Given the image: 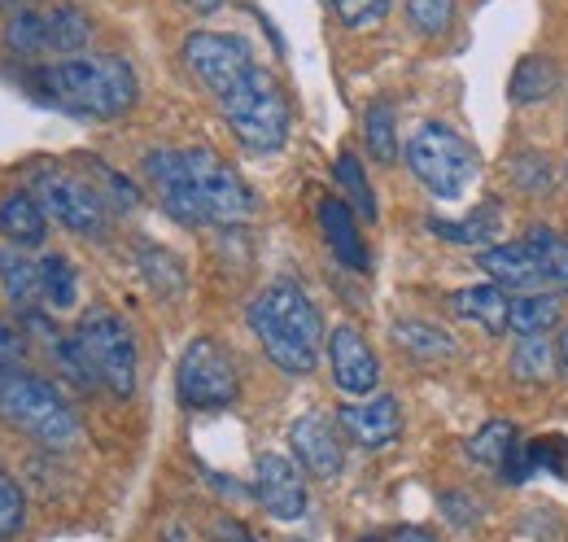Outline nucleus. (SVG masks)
I'll return each instance as SVG.
<instances>
[{
	"instance_id": "1",
	"label": "nucleus",
	"mask_w": 568,
	"mask_h": 542,
	"mask_svg": "<svg viewBox=\"0 0 568 542\" xmlns=\"http://www.w3.org/2000/svg\"><path fill=\"white\" fill-rule=\"evenodd\" d=\"M141 171L158 205L184 228H232L258 210L254 189L219 153L202 149V144L149 149Z\"/></svg>"
},
{
	"instance_id": "2",
	"label": "nucleus",
	"mask_w": 568,
	"mask_h": 542,
	"mask_svg": "<svg viewBox=\"0 0 568 542\" xmlns=\"http://www.w3.org/2000/svg\"><path fill=\"white\" fill-rule=\"evenodd\" d=\"M53 345V359L62 363V372L71 377L74 385L83 390H110L114 399H132L136 394V338L128 329L123 315L105 311V307H92L79 315L71 333L62 338L58 329L49 333Z\"/></svg>"
},
{
	"instance_id": "3",
	"label": "nucleus",
	"mask_w": 568,
	"mask_h": 542,
	"mask_svg": "<svg viewBox=\"0 0 568 542\" xmlns=\"http://www.w3.org/2000/svg\"><path fill=\"white\" fill-rule=\"evenodd\" d=\"M245 324L284 377H311L320 368L328 333H324L320 307L311 302V293L297 280L281 275V280L263 284L245 311Z\"/></svg>"
},
{
	"instance_id": "4",
	"label": "nucleus",
	"mask_w": 568,
	"mask_h": 542,
	"mask_svg": "<svg viewBox=\"0 0 568 542\" xmlns=\"http://www.w3.org/2000/svg\"><path fill=\"white\" fill-rule=\"evenodd\" d=\"M31 88L79 119H123L136 97V70L119 53H83V58H67V62H49L31 74Z\"/></svg>"
},
{
	"instance_id": "5",
	"label": "nucleus",
	"mask_w": 568,
	"mask_h": 542,
	"mask_svg": "<svg viewBox=\"0 0 568 542\" xmlns=\"http://www.w3.org/2000/svg\"><path fill=\"white\" fill-rule=\"evenodd\" d=\"M0 420L44 451H71L79 442V415L62 390L27 368L0 372Z\"/></svg>"
},
{
	"instance_id": "6",
	"label": "nucleus",
	"mask_w": 568,
	"mask_h": 542,
	"mask_svg": "<svg viewBox=\"0 0 568 542\" xmlns=\"http://www.w3.org/2000/svg\"><path fill=\"white\" fill-rule=\"evenodd\" d=\"M407 171L420 180L428 198L437 202H459L477 175H481V153L464 132L450 123H425L407 140Z\"/></svg>"
},
{
	"instance_id": "7",
	"label": "nucleus",
	"mask_w": 568,
	"mask_h": 542,
	"mask_svg": "<svg viewBox=\"0 0 568 542\" xmlns=\"http://www.w3.org/2000/svg\"><path fill=\"white\" fill-rule=\"evenodd\" d=\"M219 114L250 153L284 149L288 128H293V110H288L281 79L263 67L250 70L227 97H219Z\"/></svg>"
},
{
	"instance_id": "8",
	"label": "nucleus",
	"mask_w": 568,
	"mask_h": 542,
	"mask_svg": "<svg viewBox=\"0 0 568 542\" xmlns=\"http://www.w3.org/2000/svg\"><path fill=\"white\" fill-rule=\"evenodd\" d=\"M4 44L22 62H67L83 58L92 44V18L79 4H44V9H18L4 22Z\"/></svg>"
},
{
	"instance_id": "9",
	"label": "nucleus",
	"mask_w": 568,
	"mask_h": 542,
	"mask_svg": "<svg viewBox=\"0 0 568 542\" xmlns=\"http://www.w3.org/2000/svg\"><path fill=\"white\" fill-rule=\"evenodd\" d=\"M27 184H31L27 193L44 205V214L53 223H62L67 232L88 237V241H101L110 232V205L97 193L92 180L74 175V171L58 167V162H40V167H31Z\"/></svg>"
},
{
	"instance_id": "10",
	"label": "nucleus",
	"mask_w": 568,
	"mask_h": 542,
	"mask_svg": "<svg viewBox=\"0 0 568 542\" xmlns=\"http://www.w3.org/2000/svg\"><path fill=\"white\" fill-rule=\"evenodd\" d=\"M175 394L189 411H227L241 399V372L223 341L193 338L175 363Z\"/></svg>"
},
{
	"instance_id": "11",
	"label": "nucleus",
	"mask_w": 568,
	"mask_h": 542,
	"mask_svg": "<svg viewBox=\"0 0 568 542\" xmlns=\"http://www.w3.org/2000/svg\"><path fill=\"white\" fill-rule=\"evenodd\" d=\"M180 53H184V67L197 74V83L211 92L214 101L227 97L250 70L258 67L250 40H241L232 31H193Z\"/></svg>"
},
{
	"instance_id": "12",
	"label": "nucleus",
	"mask_w": 568,
	"mask_h": 542,
	"mask_svg": "<svg viewBox=\"0 0 568 542\" xmlns=\"http://www.w3.org/2000/svg\"><path fill=\"white\" fill-rule=\"evenodd\" d=\"M288 446H293V460L306 476H320V481H337L346 469V442H342V424L324 411H306L288 424Z\"/></svg>"
},
{
	"instance_id": "13",
	"label": "nucleus",
	"mask_w": 568,
	"mask_h": 542,
	"mask_svg": "<svg viewBox=\"0 0 568 542\" xmlns=\"http://www.w3.org/2000/svg\"><path fill=\"white\" fill-rule=\"evenodd\" d=\"M254 499L272 521H302L311 508V494H306V476L297 469V460L276 455V451L258 455L254 460Z\"/></svg>"
},
{
	"instance_id": "14",
	"label": "nucleus",
	"mask_w": 568,
	"mask_h": 542,
	"mask_svg": "<svg viewBox=\"0 0 568 542\" xmlns=\"http://www.w3.org/2000/svg\"><path fill=\"white\" fill-rule=\"evenodd\" d=\"M328 372H333V385L351 399H372L381 390V359L376 350L367 345V338L358 333L355 324H337L328 333Z\"/></svg>"
},
{
	"instance_id": "15",
	"label": "nucleus",
	"mask_w": 568,
	"mask_h": 542,
	"mask_svg": "<svg viewBox=\"0 0 568 542\" xmlns=\"http://www.w3.org/2000/svg\"><path fill=\"white\" fill-rule=\"evenodd\" d=\"M337 424L363 451H385V446H394L403 438V406H398L394 394L355 399V403L337 406Z\"/></svg>"
},
{
	"instance_id": "16",
	"label": "nucleus",
	"mask_w": 568,
	"mask_h": 542,
	"mask_svg": "<svg viewBox=\"0 0 568 542\" xmlns=\"http://www.w3.org/2000/svg\"><path fill=\"white\" fill-rule=\"evenodd\" d=\"M477 268L490 275V284H498L511 298H520V293H551V284H547V275L538 268L534 250L525 245V237L520 241H498L490 250H481Z\"/></svg>"
},
{
	"instance_id": "17",
	"label": "nucleus",
	"mask_w": 568,
	"mask_h": 542,
	"mask_svg": "<svg viewBox=\"0 0 568 542\" xmlns=\"http://www.w3.org/2000/svg\"><path fill=\"white\" fill-rule=\"evenodd\" d=\"M315 214H320V232H324V245H328V254L337 259V268L367 271V241H363V232H358L355 210L333 193V198L320 202Z\"/></svg>"
},
{
	"instance_id": "18",
	"label": "nucleus",
	"mask_w": 568,
	"mask_h": 542,
	"mask_svg": "<svg viewBox=\"0 0 568 542\" xmlns=\"http://www.w3.org/2000/svg\"><path fill=\"white\" fill-rule=\"evenodd\" d=\"M450 311L464 324H477L486 338H507L511 333V293H503L498 284H464L450 293Z\"/></svg>"
},
{
	"instance_id": "19",
	"label": "nucleus",
	"mask_w": 568,
	"mask_h": 542,
	"mask_svg": "<svg viewBox=\"0 0 568 542\" xmlns=\"http://www.w3.org/2000/svg\"><path fill=\"white\" fill-rule=\"evenodd\" d=\"M0 237H4V245H18V250L44 245L49 214H44V205L36 202L27 189H13V193L0 198Z\"/></svg>"
},
{
	"instance_id": "20",
	"label": "nucleus",
	"mask_w": 568,
	"mask_h": 542,
	"mask_svg": "<svg viewBox=\"0 0 568 542\" xmlns=\"http://www.w3.org/2000/svg\"><path fill=\"white\" fill-rule=\"evenodd\" d=\"M428 232L437 237V241H450V245H468V250H490L498 245V232H503V205L498 202H481L473 214H464V219H428Z\"/></svg>"
},
{
	"instance_id": "21",
	"label": "nucleus",
	"mask_w": 568,
	"mask_h": 542,
	"mask_svg": "<svg viewBox=\"0 0 568 542\" xmlns=\"http://www.w3.org/2000/svg\"><path fill=\"white\" fill-rule=\"evenodd\" d=\"M556 92H565V79H560L556 58H547V53H529V58H520L516 70H511V79H507V101L520 106V110L542 106V101H551Z\"/></svg>"
},
{
	"instance_id": "22",
	"label": "nucleus",
	"mask_w": 568,
	"mask_h": 542,
	"mask_svg": "<svg viewBox=\"0 0 568 542\" xmlns=\"http://www.w3.org/2000/svg\"><path fill=\"white\" fill-rule=\"evenodd\" d=\"M0 293L9 298V307L22 320L44 307L40 302V263L27 259V250H18V245H0Z\"/></svg>"
},
{
	"instance_id": "23",
	"label": "nucleus",
	"mask_w": 568,
	"mask_h": 542,
	"mask_svg": "<svg viewBox=\"0 0 568 542\" xmlns=\"http://www.w3.org/2000/svg\"><path fill=\"white\" fill-rule=\"evenodd\" d=\"M507 372H511V381H520V385H551L556 372H560V354H556L551 333H529V338L511 341Z\"/></svg>"
},
{
	"instance_id": "24",
	"label": "nucleus",
	"mask_w": 568,
	"mask_h": 542,
	"mask_svg": "<svg viewBox=\"0 0 568 542\" xmlns=\"http://www.w3.org/2000/svg\"><path fill=\"white\" fill-rule=\"evenodd\" d=\"M40 263V302H44V311H71L74 302H79V271L67 254H40L36 259Z\"/></svg>"
},
{
	"instance_id": "25",
	"label": "nucleus",
	"mask_w": 568,
	"mask_h": 542,
	"mask_svg": "<svg viewBox=\"0 0 568 542\" xmlns=\"http://www.w3.org/2000/svg\"><path fill=\"white\" fill-rule=\"evenodd\" d=\"M520 446V429L511 420H490L481 424L473 438H468V460L490 469V473H503V464L511 460V451Z\"/></svg>"
},
{
	"instance_id": "26",
	"label": "nucleus",
	"mask_w": 568,
	"mask_h": 542,
	"mask_svg": "<svg viewBox=\"0 0 568 542\" xmlns=\"http://www.w3.org/2000/svg\"><path fill=\"white\" fill-rule=\"evenodd\" d=\"M525 245L534 250V259H538V268L547 275L551 293H568V237H560L547 223H534L525 232Z\"/></svg>"
},
{
	"instance_id": "27",
	"label": "nucleus",
	"mask_w": 568,
	"mask_h": 542,
	"mask_svg": "<svg viewBox=\"0 0 568 542\" xmlns=\"http://www.w3.org/2000/svg\"><path fill=\"white\" fill-rule=\"evenodd\" d=\"M363 144H367L372 162H381V167L398 162V110L389 101H372L363 110Z\"/></svg>"
},
{
	"instance_id": "28",
	"label": "nucleus",
	"mask_w": 568,
	"mask_h": 542,
	"mask_svg": "<svg viewBox=\"0 0 568 542\" xmlns=\"http://www.w3.org/2000/svg\"><path fill=\"white\" fill-rule=\"evenodd\" d=\"M560 329V293H520L511 298V333H551Z\"/></svg>"
},
{
	"instance_id": "29",
	"label": "nucleus",
	"mask_w": 568,
	"mask_h": 542,
	"mask_svg": "<svg viewBox=\"0 0 568 542\" xmlns=\"http://www.w3.org/2000/svg\"><path fill=\"white\" fill-rule=\"evenodd\" d=\"M333 180H337V198L351 205L355 214H363V219L372 223V219H376V193H372V184H367L363 162H358L351 149H346V153H337V162H333Z\"/></svg>"
},
{
	"instance_id": "30",
	"label": "nucleus",
	"mask_w": 568,
	"mask_h": 542,
	"mask_svg": "<svg viewBox=\"0 0 568 542\" xmlns=\"http://www.w3.org/2000/svg\"><path fill=\"white\" fill-rule=\"evenodd\" d=\"M507 175L525 198H547L551 184H556V167H551V158L542 149H516L507 158Z\"/></svg>"
},
{
	"instance_id": "31",
	"label": "nucleus",
	"mask_w": 568,
	"mask_h": 542,
	"mask_svg": "<svg viewBox=\"0 0 568 542\" xmlns=\"http://www.w3.org/2000/svg\"><path fill=\"white\" fill-rule=\"evenodd\" d=\"M394 341L407 354H416V359H446V354H455V341L446 338L437 324H428V320H398L394 324Z\"/></svg>"
},
{
	"instance_id": "32",
	"label": "nucleus",
	"mask_w": 568,
	"mask_h": 542,
	"mask_svg": "<svg viewBox=\"0 0 568 542\" xmlns=\"http://www.w3.org/2000/svg\"><path fill=\"white\" fill-rule=\"evenodd\" d=\"M459 4L455 0H407V18L425 40H442L455 27Z\"/></svg>"
},
{
	"instance_id": "33",
	"label": "nucleus",
	"mask_w": 568,
	"mask_h": 542,
	"mask_svg": "<svg viewBox=\"0 0 568 542\" xmlns=\"http://www.w3.org/2000/svg\"><path fill=\"white\" fill-rule=\"evenodd\" d=\"M88 162V171H92V184H97V193L105 198L110 210H136L141 205V193L132 189V180H123L119 171H110L101 158H83Z\"/></svg>"
},
{
	"instance_id": "34",
	"label": "nucleus",
	"mask_w": 568,
	"mask_h": 542,
	"mask_svg": "<svg viewBox=\"0 0 568 542\" xmlns=\"http://www.w3.org/2000/svg\"><path fill=\"white\" fill-rule=\"evenodd\" d=\"M27 494L13 476L0 469V542H13L22 530H27Z\"/></svg>"
},
{
	"instance_id": "35",
	"label": "nucleus",
	"mask_w": 568,
	"mask_h": 542,
	"mask_svg": "<svg viewBox=\"0 0 568 542\" xmlns=\"http://www.w3.org/2000/svg\"><path fill=\"white\" fill-rule=\"evenodd\" d=\"M328 9L337 13L342 27L351 31H367V27H381L385 13H389V0H328Z\"/></svg>"
},
{
	"instance_id": "36",
	"label": "nucleus",
	"mask_w": 568,
	"mask_h": 542,
	"mask_svg": "<svg viewBox=\"0 0 568 542\" xmlns=\"http://www.w3.org/2000/svg\"><path fill=\"white\" fill-rule=\"evenodd\" d=\"M22 350H27L22 329H13V324H4V320H0V372H4V368H18Z\"/></svg>"
},
{
	"instance_id": "37",
	"label": "nucleus",
	"mask_w": 568,
	"mask_h": 542,
	"mask_svg": "<svg viewBox=\"0 0 568 542\" xmlns=\"http://www.w3.org/2000/svg\"><path fill=\"white\" fill-rule=\"evenodd\" d=\"M367 542H437L428 530H420V525H403V530H385V534H376V539Z\"/></svg>"
},
{
	"instance_id": "38",
	"label": "nucleus",
	"mask_w": 568,
	"mask_h": 542,
	"mask_svg": "<svg viewBox=\"0 0 568 542\" xmlns=\"http://www.w3.org/2000/svg\"><path fill=\"white\" fill-rule=\"evenodd\" d=\"M219 534H223L227 542H254L241 525H236V521H219Z\"/></svg>"
},
{
	"instance_id": "39",
	"label": "nucleus",
	"mask_w": 568,
	"mask_h": 542,
	"mask_svg": "<svg viewBox=\"0 0 568 542\" xmlns=\"http://www.w3.org/2000/svg\"><path fill=\"white\" fill-rule=\"evenodd\" d=\"M556 354H560V372H565L568 381V324L560 329V338H556Z\"/></svg>"
},
{
	"instance_id": "40",
	"label": "nucleus",
	"mask_w": 568,
	"mask_h": 542,
	"mask_svg": "<svg viewBox=\"0 0 568 542\" xmlns=\"http://www.w3.org/2000/svg\"><path fill=\"white\" fill-rule=\"evenodd\" d=\"M184 4H189V9H197V13H214L223 0H184Z\"/></svg>"
},
{
	"instance_id": "41",
	"label": "nucleus",
	"mask_w": 568,
	"mask_h": 542,
	"mask_svg": "<svg viewBox=\"0 0 568 542\" xmlns=\"http://www.w3.org/2000/svg\"><path fill=\"white\" fill-rule=\"evenodd\" d=\"M0 4H4V9H13V13H18V9H31V4H36V0H0Z\"/></svg>"
},
{
	"instance_id": "42",
	"label": "nucleus",
	"mask_w": 568,
	"mask_h": 542,
	"mask_svg": "<svg viewBox=\"0 0 568 542\" xmlns=\"http://www.w3.org/2000/svg\"><path fill=\"white\" fill-rule=\"evenodd\" d=\"M565 110H568V83H565Z\"/></svg>"
},
{
	"instance_id": "43",
	"label": "nucleus",
	"mask_w": 568,
	"mask_h": 542,
	"mask_svg": "<svg viewBox=\"0 0 568 542\" xmlns=\"http://www.w3.org/2000/svg\"><path fill=\"white\" fill-rule=\"evenodd\" d=\"M565 184H568V162H565Z\"/></svg>"
}]
</instances>
